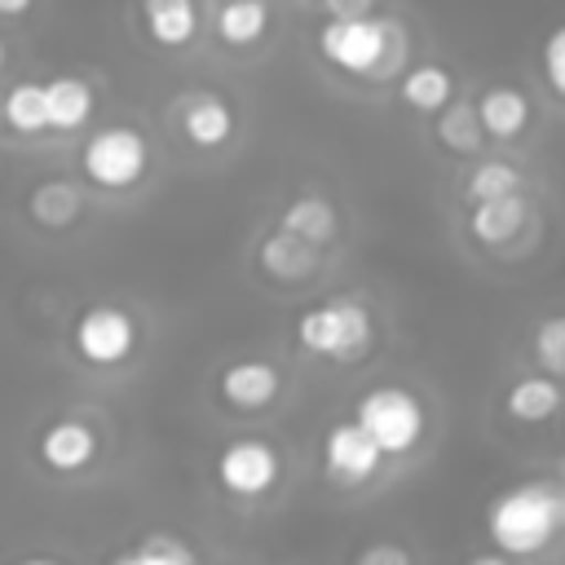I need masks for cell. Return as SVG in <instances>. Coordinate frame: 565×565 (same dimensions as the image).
I'll return each instance as SVG.
<instances>
[{
  "label": "cell",
  "instance_id": "obj_9",
  "mask_svg": "<svg viewBox=\"0 0 565 565\" xmlns=\"http://www.w3.org/2000/svg\"><path fill=\"white\" fill-rule=\"evenodd\" d=\"M172 119H177V132L194 150H225L238 137V110L216 88H185V93H177L172 97Z\"/></svg>",
  "mask_w": 565,
  "mask_h": 565
},
{
  "label": "cell",
  "instance_id": "obj_2",
  "mask_svg": "<svg viewBox=\"0 0 565 565\" xmlns=\"http://www.w3.org/2000/svg\"><path fill=\"white\" fill-rule=\"evenodd\" d=\"M565 530V486L561 481H516L499 490L486 508V539L499 556H534Z\"/></svg>",
  "mask_w": 565,
  "mask_h": 565
},
{
  "label": "cell",
  "instance_id": "obj_29",
  "mask_svg": "<svg viewBox=\"0 0 565 565\" xmlns=\"http://www.w3.org/2000/svg\"><path fill=\"white\" fill-rule=\"evenodd\" d=\"M327 18H353V13H375L380 0H318Z\"/></svg>",
  "mask_w": 565,
  "mask_h": 565
},
{
  "label": "cell",
  "instance_id": "obj_10",
  "mask_svg": "<svg viewBox=\"0 0 565 565\" xmlns=\"http://www.w3.org/2000/svg\"><path fill=\"white\" fill-rule=\"evenodd\" d=\"M282 388H287V375L274 358H234L216 371V397L238 415H256L274 406Z\"/></svg>",
  "mask_w": 565,
  "mask_h": 565
},
{
  "label": "cell",
  "instance_id": "obj_32",
  "mask_svg": "<svg viewBox=\"0 0 565 565\" xmlns=\"http://www.w3.org/2000/svg\"><path fill=\"white\" fill-rule=\"evenodd\" d=\"M561 472H565V463H561Z\"/></svg>",
  "mask_w": 565,
  "mask_h": 565
},
{
  "label": "cell",
  "instance_id": "obj_31",
  "mask_svg": "<svg viewBox=\"0 0 565 565\" xmlns=\"http://www.w3.org/2000/svg\"><path fill=\"white\" fill-rule=\"evenodd\" d=\"M4 62H9V49H4V40H0V71H4Z\"/></svg>",
  "mask_w": 565,
  "mask_h": 565
},
{
  "label": "cell",
  "instance_id": "obj_25",
  "mask_svg": "<svg viewBox=\"0 0 565 565\" xmlns=\"http://www.w3.org/2000/svg\"><path fill=\"white\" fill-rule=\"evenodd\" d=\"M525 177L516 163L508 159H477L472 172L463 177V203H481V199H494V194H512L521 190Z\"/></svg>",
  "mask_w": 565,
  "mask_h": 565
},
{
  "label": "cell",
  "instance_id": "obj_18",
  "mask_svg": "<svg viewBox=\"0 0 565 565\" xmlns=\"http://www.w3.org/2000/svg\"><path fill=\"white\" fill-rule=\"evenodd\" d=\"M212 31L225 49H256L274 31V4L269 0H221L212 13Z\"/></svg>",
  "mask_w": 565,
  "mask_h": 565
},
{
  "label": "cell",
  "instance_id": "obj_11",
  "mask_svg": "<svg viewBox=\"0 0 565 565\" xmlns=\"http://www.w3.org/2000/svg\"><path fill=\"white\" fill-rule=\"evenodd\" d=\"M102 455V433L79 419V415H62V419H49L35 437V459L57 472V477H79L97 463Z\"/></svg>",
  "mask_w": 565,
  "mask_h": 565
},
{
  "label": "cell",
  "instance_id": "obj_21",
  "mask_svg": "<svg viewBox=\"0 0 565 565\" xmlns=\"http://www.w3.org/2000/svg\"><path fill=\"white\" fill-rule=\"evenodd\" d=\"M433 137L446 154H463V159H477L481 146L490 141L481 119H477V102L472 97H450L437 115H433Z\"/></svg>",
  "mask_w": 565,
  "mask_h": 565
},
{
  "label": "cell",
  "instance_id": "obj_8",
  "mask_svg": "<svg viewBox=\"0 0 565 565\" xmlns=\"http://www.w3.org/2000/svg\"><path fill=\"white\" fill-rule=\"evenodd\" d=\"M318 463H322V477L335 490H362V486H371L384 472L388 455L375 446V437L358 419H340V424H331L322 433Z\"/></svg>",
  "mask_w": 565,
  "mask_h": 565
},
{
  "label": "cell",
  "instance_id": "obj_3",
  "mask_svg": "<svg viewBox=\"0 0 565 565\" xmlns=\"http://www.w3.org/2000/svg\"><path fill=\"white\" fill-rule=\"evenodd\" d=\"M296 349L318 362H362L375 349V313L358 296H322L296 313Z\"/></svg>",
  "mask_w": 565,
  "mask_h": 565
},
{
  "label": "cell",
  "instance_id": "obj_14",
  "mask_svg": "<svg viewBox=\"0 0 565 565\" xmlns=\"http://www.w3.org/2000/svg\"><path fill=\"white\" fill-rule=\"evenodd\" d=\"M137 18H141L146 40L154 49H168V53L190 49L203 31L199 0H137Z\"/></svg>",
  "mask_w": 565,
  "mask_h": 565
},
{
  "label": "cell",
  "instance_id": "obj_17",
  "mask_svg": "<svg viewBox=\"0 0 565 565\" xmlns=\"http://www.w3.org/2000/svg\"><path fill=\"white\" fill-rule=\"evenodd\" d=\"M274 225L287 230V234H296V238H305V243L331 247L335 234H340V207L327 194H318V190H300V194L282 199Z\"/></svg>",
  "mask_w": 565,
  "mask_h": 565
},
{
  "label": "cell",
  "instance_id": "obj_7",
  "mask_svg": "<svg viewBox=\"0 0 565 565\" xmlns=\"http://www.w3.org/2000/svg\"><path fill=\"white\" fill-rule=\"evenodd\" d=\"M137 344H141V322L132 309H124L115 300H93L71 322V349L88 366L115 371V366L132 362Z\"/></svg>",
  "mask_w": 565,
  "mask_h": 565
},
{
  "label": "cell",
  "instance_id": "obj_23",
  "mask_svg": "<svg viewBox=\"0 0 565 565\" xmlns=\"http://www.w3.org/2000/svg\"><path fill=\"white\" fill-rule=\"evenodd\" d=\"M0 124L18 137H44V79H18L0 93Z\"/></svg>",
  "mask_w": 565,
  "mask_h": 565
},
{
  "label": "cell",
  "instance_id": "obj_1",
  "mask_svg": "<svg viewBox=\"0 0 565 565\" xmlns=\"http://www.w3.org/2000/svg\"><path fill=\"white\" fill-rule=\"evenodd\" d=\"M318 57L353 79H388L406 66L411 40L406 26L388 13H353V18H327L313 35Z\"/></svg>",
  "mask_w": 565,
  "mask_h": 565
},
{
  "label": "cell",
  "instance_id": "obj_26",
  "mask_svg": "<svg viewBox=\"0 0 565 565\" xmlns=\"http://www.w3.org/2000/svg\"><path fill=\"white\" fill-rule=\"evenodd\" d=\"M530 358L539 362V371L565 380V313H547L534 322L530 331Z\"/></svg>",
  "mask_w": 565,
  "mask_h": 565
},
{
  "label": "cell",
  "instance_id": "obj_6",
  "mask_svg": "<svg viewBox=\"0 0 565 565\" xmlns=\"http://www.w3.org/2000/svg\"><path fill=\"white\" fill-rule=\"evenodd\" d=\"M282 472H287V455L278 450V441L260 433H238L212 455V481L230 499H243V503L274 494Z\"/></svg>",
  "mask_w": 565,
  "mask_h": 565
},
{
  "label": "cell",
  "instance_id": "obj_12",
  "mask_svg": "<svg viewBox=\"0 0 565 565\" xmlns=\"http://www.w3.org/2000/svg\"><path fill=\"white\" fill-rule=\"evenodd\" d=\"M530 230H534V203L521 190L494 194V199H481V203H468V234L481 247H490V252L512 247Z\"/></svg>",
  "mask_w": 565,
  "mask_h": 565
},
{
  "label": "cell",
  "instance_id": "obj_13",
  "mask_svg": "<svg viewBox=\"0 0 565 565\" xmlns=\"http://www.w3.org/2000/svg\"><path fill=\"white\" fill-rule=\"evenodd\" d=\"M256 269L278 287H305V282H313L322 274V247L274 225L256 243Z\"/></svg>",
  "mask_w": 565,
  "mask_h": 565
},
{
  "label": "cell",
  "instance_id": "obj_27",
  "mask_svg": "<svg viewBox=\"0 0 565 565\" xmlns=\"http://www.w3.org/2000/svg\"><path fill=\"white\" fill-rule=\"evenodd\" d=\"M539 66H543V79H547L552 97H556V102H565V22H556V26L543 35Z\"/></svg>",
  "mask_w": 565,
  "mask_h": 565
},
{
  "label": "cell",
  "instance_id": "obj_4",
  "mask_svg": "<svg viewBox=\"0 0 565 565\" xmlns=\"http://www.w3.org/2000/svg\"><path fill=\"white\" fill-rule=\"evenodd\" d=\"M146 172H150V141L128 119H115V124L93 128L84 137V146H79V177L93 190L124 194V190L141 185Z\"/></svg>",
  "mask_w": 565,
  "mask_h": 565
},
{
  "label": "cell",
  "instance_id": "obj_24",
  "mask_svg": "<svg viewBox=\"0 0 565 565\" xmlns=\"http://www.w3.org/2000/svg\"><path fill=\"white\" fill-rule=\"evenodd\" d=\"M115 561H119V565H194V561H199V552H194L185 539L154 530V534L137 539L132 547L115 552Z\"/></svg>",
  "mask_w": 565,
  "mask_h": 565
},
{
  "label": "cell",
  "instance_id": "obj_20",
  "mask_svg": "<svg viewBox=\"0 0 565 565\" xmlns=\"http://www.w3.org/2000/svg\"><path fill=\"white\" fill-rule=\"evenodd\" d=\"M26 216L40 230H71L84 216V190L71 177H44L26 190Z\"/></svg>",
  "mask_w": 565,
  "mask_h": 565
},
{
  "label": "cell",
  "instance_id": "obj_28",
  "mask_svg": "<svg viewBox=\"0 0 565 565\" xmlns=\"http://www.w3.org/2000/svg\"><path fill=\"white\" fill-rule=\"evenodd\" d=\"M358 561H362V565H411L415 552L402 547V543H371V547L358 552Z\"/></svg>",
  "mask_w": 565,
  "mask_h": 565
},
{
  "label": "cell",
  "instance_id": "obj_22",
  "mask_svg": "<svg viewBox=\"0 0 565 565\" xmlns=\"http://www.w3.org/2000/svg\"><path fill=\"white\" fill-rule=\"evenodd\" d=\"M397 97H402V106L415 110V115H437V110L455 97V75H450L441 62H415V66H402Z\"/></svg>",
  "mask_w": 565,
  "mask_h": 565
},
{
  "label": "cell",
  "instance_id": "obj_30",
  "mask_svg": "<svg viewBox=\"0 0 565 565\" xmlns=\"http://www.w3.org/2000/svg\"><path fill=\"white\" fill-rule=\"evenodd\" d=\"M35 9V0H0V18L13 22V18H26Z\"/></svg>",
  "mask_w": 565,
  "mask_h": 565
},
{
  "label": "cell",
  "instance_id": "obj_15",
  "mask_svg": "<svg viewBox=\"0 0 565 565\" xmlns=\"http://www.w3.org/2000/svg\"><path fill=\"white\" fill-rule=\"evenodd\" d=\"M472 102H477V119L490 141H516L534 119V102L516 84H486Z\"/></svg>",
  "mask_w": 565,
  "mask_h": 565
},
{
  "label": "cell",
  "instance_id": "obj_5",
  "mask_svg": "<svg viewBox=\"0 0 565 565\" xmlns=\"http://www.w3.org/2000/svg\"><path fill=\"white\" fill-rule=\"evenodd\" d=\"M353 419L375 437V446L388 459H402L411 450H419L424 433H428V406L419 402V393L402 388V384H375L353 402Z\"/></svg>",
  "mask_w": 565,
  "mask_h": 565
},
{
  "label": "cell",
  "instance_id": "obj_19",
  "mask_svg": "<svg viewBox=\"0 0 565 565\" xmlns=\"http://www.w3.org/2000/svg\"><path fill=\"white\" fill-rule=\"evenodd\" d=\"M561 406H565V384L547 371L516 375L503 393V411L516 424H547L552 415H561Z\"/></svg>",
  "mask_w": 565,
  "mask_h": 565
},
{
  "label": "cell",
  "instance_id": "obj_16",
  "mask_svg": "<svg viewBox=\"0 0 565 565\" xmlns=\"http://www.w3.org/2000/svg\"><path fill=\"white\" fill-rule=\"evenodd\" d=\"M97 110V88L93 79L84 75H53L44 79V119H49V132L57 137H71L79 132Z\"/></svg>",
  "mask_w": 565,
  "mask_h": 565
}]
</instances>
